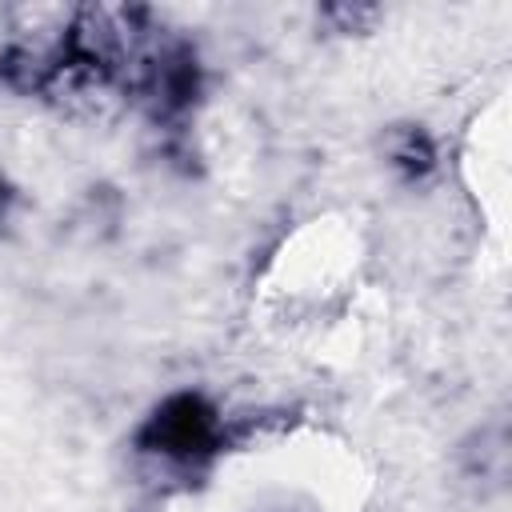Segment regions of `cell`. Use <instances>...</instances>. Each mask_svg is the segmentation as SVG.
Masks as SVG:
<instances>
[{"label":"cell","instance_id":"obj_1","mask_svg":"<svg viewBox=\"0 0 512 512\" xmlns=\"http://www.w3.org/2000/svg\"><path fill=\"white\" fill-rule=\"evenodd\" d=\"M152 432H156V444H160L164 452H196V448H204L208 436H212V416L200 408V400L184 396V400H172V404L156 416Z\"/></svg>","mask_w":512,"mask_h":512}]
</instances>
